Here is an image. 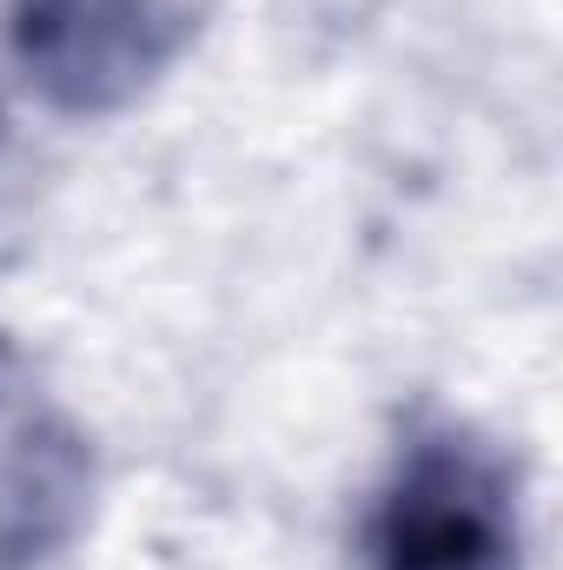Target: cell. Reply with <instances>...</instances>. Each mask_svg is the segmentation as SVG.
I'll return each instance as SVG.
<instances>
[{"mask_svg": "<svg viewBox=\"0 0 563 570\" xmlns=\"http://www.w3.org/2000/svg\"><path fill=\"white\" fill-rule=\"evenodd\" d=\"M93 438L0 338V570H53L93 511Z\"/></svg>", "mask_w": 563, "mask_h": 570, "instance_id": "3957f363", "label": "cell"}, {"mask_svg": "<svg viewBox=\"0 0 563 570\" xmlns=\"http://www.w3.org/2000/svg\"><path fill=\"white\" fill-rule=\"evenodd\" d=\"M172 53V0H0V60L13 87L73 127L134 114Z\"/></svg>", "mask_w": 563, "mask_h": 570, "instance_id": "7a4b0ae2", "label": "cell"}, {"mask_svg": "<svg viewBox=\"0 0 563 570\" xmlns=\"http://www.w3.org/2000/svg\"><path fill=\"white\" fill-rule=\"evenodd\" d=\"M352 570H531L517 464L457 419L412 425L358 498Z\"/></svg>", "mask_w": 563, "mask_h": 570, "instance_id": "6da1fadb", "label": "cell"}]
</instances>
